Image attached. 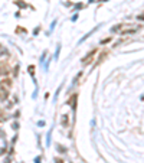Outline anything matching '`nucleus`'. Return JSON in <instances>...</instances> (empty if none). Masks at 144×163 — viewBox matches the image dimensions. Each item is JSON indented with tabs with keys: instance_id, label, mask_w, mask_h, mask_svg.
Here are the masks:
<instances>
[{
	"instance_id": "obj_1",
	"label": "nucleus",
	"mask_w": 144,
	"mask_h": 163,
	"mask_svg": "<svg viewBox=\"0 0 144 163\" xmlns=\"http://www.w3.org/2000/svg\"><path fill=\"white\" fill-rule=\"evenodd\" d=\"M7 95H9V93H7V90H5V88H0V100H2V101H5L6 98H7Z\"/></svg>"
},
{
	"instance_id": "obj_2",
	"label": "nucleus",
	"mask_w": 144,
	"mask_h": 163,
	"mask_svg": "<svg viewBox=\"0 0 144 163\" xmlns=\"http://www.w3.org/2000/svg\"><path fill=\"white\" fill-rule=\"evenodd\" d=\"M95 52H97V49H94V51H91V52H89V55H88V56H86L85 59H84V64H89V62H91V59H92V56L95 55Z\"/></svg>"
}]
</instances>
